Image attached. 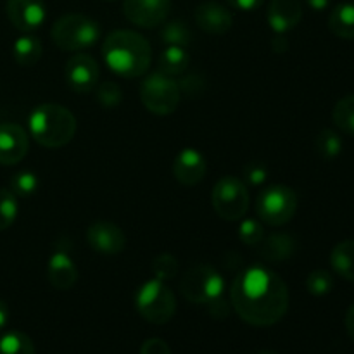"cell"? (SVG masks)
Masks as SVG:
<instances>
[{
  "instance_id": "d6986e66",
  "label": "cell",
  "mask_w": 354,
  "mask_h": 354,
  "mask_svg": "<svg viewBox=\"0 0 354 354\" xmlns=\"http://www.w3.org/2000/svg\"><path fill=\"white\" fill-rule=\"evenodd\" d=\"M296 241L289 234H272L259 242V254L272 263H282L292 258Z\"/></svg>"
},
{
  "instance_id": "3957f363",
  "label": "cell",
  "mask_w": 354,
  "mask_h": 354,
  "mask_svg": "<svg viewBox=\"0 0 354 354\" xmlns=\"http://www.w3.org/2000/svg\"><path fill=\"white\" fill-rule=\"evenodd\" d=\"M31 137L47 149H59L75 138L76 118L68 107L59 104H40L28 120Z\"/></svg>"
},
{
  "instance_id": "ab89813d",
  "label": "cell",
  "mask_w": 354,
  "mask_h": 354,
  "mask_svg": "<svg viewBox=\"0 0 354 354\" xmlns=\"http://www.w3.org/2000/svg\"><path fill=\"white\" fill-rule=\"evenodd\" d=\"M332 0H306L308 7L313 10H317V12H322V10L327 9L328 6H330Z\"/></svg>"
},
{
  "instance_id": "9c48e42d",
  "label": "cell",
  "mask_w": 354,
  "mask_h": 354,
  "mask_svg": "<svg viewBox=\"0 0 354 354\" xmlns=\"http://www.w3.org/2000/svg\"><path fill=\"white\" fill-rule=\"evenodd\" d=\"M211 203L218 216L225 221L242 220L249 209L248 187L237 176H221L213 187Z\"/></svg>"
},
{
  "instance_id": "52a82bcc",
  "label": "cell",
  "mask_w": 354,
  "mask_h": 354,
  "mask_svg": "<svg viewBox=\"0 0 354 354\" xmlns=\"http://www.w3.org/2000/svg\"><path fill=\"white\" fill-rule=\"evenodd\" d=\"M182 90L180 85L165 73L149 75L140 83V100L149 113L156 116H168L175 113L180 104Z\"/></svg>"
},
{
  "instance_id": "f546056e",
  "label": "cell",
  "mask_w": 354,
  "mask_h": 354,
  "mask_svg": "<svg viewBox=\"0 0 354 354\" xmlns=\"http://www.w3.org/2000/svg\"><path fill=\"white\" fill-rule=\"evenodd\" d=\"M40 180L33 171H19L10 178V192L16 197H30L38 190Z\"/></svg>"
},
{
  "instance_id": "7a4b0ae2",
  "label": "cell",
  "mask_w": 354,
  "mask_h": 354,
  "mask_svg": "<svg viewBox=\"0 0 354 354\" xmlns=\"http://www.w3.org/2000/svg\"><path fill=\"white\" fill-rule=\"evenodd\" d=\"M102 55L118 76L138 78L151 66V44L137 31L114 30L104 38Z\"/></svg>"
},
{
  "instance_id": "4dcf8cb0",
  "label": "cell",
  "mask_w": 354,
  "mask_h": 354,
  "mask_svg": "<svg viewBox=\"0 0 354 354\" xmlns=\"http://www.w3.org/2000/svg\"><path fill=\"white\" fill-rule=\"evenodd\" d=\"M95 99L106 109H114L123 100V90L116 82H104L97 85Z\"/></svg>"
},
{
  "instance_id": "484cf974",
  "label": "cell",
  "mask_w": 354,
  "mask_h": 354,
  "mask_svg": "<svg viewBox=\"0 0 354 354\" xmlns=\"http://www.w3.org/2000/svg\"><path fill=\"white\" fill-rule=\"evenodd\" d=\"M335 127L346 135L354 137V95H346L339 100L332 111Z\"/></svg>"
},
{
  "instance_id": "d4e9b609",
  "label": "cell",
  "mask_w": 354,
  "mask_h": 354,
  "mask_svg": "<svg viewBox=\"0 0 354 354\" xmlns=\"http://www.w3.org/2000/svg\"><path fill=\"white\" fill-rule=\"evenodd\" d=\"M342 149H344V142H342L341 135L334 130L325 128L315 138V151L318 152L320 158L327 159V161L339 158Z\"/></svg>"
},
{
  "instance_id": "44dd1931",
  "label": "cell",
  "mask_w": 354,
  "mask_h": 354,
  "mask_svg": "<svg viewBox=\"0 0 354 354\" xmlns=\"http://www.w3.org/2000/svg\"><path fill=\"white\" fill-rule=\"evenodd\" d=\"M332 270L348 282H354V241H342L330 252Z\"/></svg>"
},
{
  "instance_id": "8992f818",
  "label": "cell",
  "mask_w": 354,
  "mask_h": 354,
  "mask_svg": "<svg viewBox=\"0 0 354 354\" xmlns=\"http://www.w3.org/2000/svg\"><path fill=\"white\" fill-rule=\"evenodd\" d=\"M180 292L194 304H209L225 292V280L211 265H194L180 279Z\"/></svg>"
},
{
  "instance_id": "60d3db41",
  "label": "cell",
  "mask_w": 354,
  "mask_h": 354,
  "mask_svg": "<svg viewBox=\"0 0 354 354\" xmlns=\"http://www.w3.org/2000/svg\"><path fill=\"white\" fill-rule=\"evenodd\" d=\"M287 47H289V44H287V40L282 37V35H279V37L273 40V48H275L277 52H286Z\"/></svg>"
},
{
  "instance_id": "4316f807",
  "label": "cell",
  "mask_w": 354,
  "mask_h": 354,
  "mask_svg": "<svg viewBox=\"0 0 354 354\" xmlns=\"http://www.w3.org/2000/svg\"><path fill=\"white\" fill-rule=\"evenodd\" d=\"M0 354H35L33 341L23 332H6L0 337Z\"/></svg>"
},
{
  "instance_id": "4fadbf2b",
  "label": "cell",
  "mask_w": 354,
  "mask_h": 354,
  "mask_svg": "<svg viewBox=\"0 0 354 354\" xmlns=\"http://www.w3.org/2000/svg\"><path fill=\"white\" fill-rule=\"evenodd\" d=\"M86 242L93 251L100 254L114 256L120 254L127 245V237L118 225L111 221H95L86 230Z\"/></svg>"
},
{
  "instance_id": "ffe728a7",
  "label": "cell",
  "mask_w": 354,
  "mask_h": 354,
  "mask_svg": "<svg viewBox=\"0 0 354 354\" xmlns=\"http://www.w3.org/2000/svg\"><path fill=\"white\" fill-rule=\"evenodd\" d=\"M328 30L342 40H354V2H342L328 16Z\"/></svg>"
},
{
  "instance_id": "8fae6325",
  "label": "cell",
  "mask_w": 354,
  "mask_h": 354,
  "mask_svg": "<svg viewBox=\"0 0 354 354\" xmlns=\"http://www.w3.org/2000/svg\"><path fill=\"white\" fill-rule=\"evenodd\" d=\"M171 10V0H124L123 12L138 28H156L165 23Z\"/></svg>"
},
{
  "instance_id": "83f0119b",
  "label": "cell",
  "mask_w": 354,
  "mask_h": 354,
  "mask_svg": "<svg viewBox=\"0 0 354 354\" xmlns=\"http://www.w3.org/2000/svg\"><path fill=\"white\" fill-rule=\"evenodd\" d=\"M306 289L315 297L327 296L334 289V277L327 270H315L308 275Z\"/></svg>"
},
{
  "instance_id": "836d02e7",
  "label": "cell",
  "mask_w": 354,
  "mask_h": 354,
  "mask_svg": "<svg viewBox=\"0 0 354 354\" xmlns=\"http://www.w3.org/2000/svg\"><path fill=\"white\" fill-rule=\"evenodd\" d=\"M268 178V168L263 162H249L244 166V180L242 182L248 183L251 187H259L266 182Z\"/></svg>"
},
{
  "instance_id": "5bb4252c",
  "label": "cell",
  "mask_w": 354,
  "mask_h": 354,
  "mask_svg": "<svg viewBox=\"0 0 354 354\" xmlns=\"http://www.w3.org/2000/svg\"><path fill=\"white\" fill-rule=\"evenodd\" d=\"M30 149L24 128L16 123H0V165L12 166L23 161Z\"/></svg>"
},
{
  "instance_id": "f1b7e54d",
  "label": "cell",
  "mask_w": 354,
  "mask_h": 354,
  "mask_svg": "<svg viewBox=\"0 0 354 354\" xmlns=\"http://www.w3.org/2000/svg\"><path fill=\"white\" fill-rule=\"evenodd\" d=\"M19 206L17 197L10 190L0 189V232L7 230L16 221Z\"/></svg>"
},
{
  "instance_id": "74e56055",
  "label": "cell",
  "mask_w": 354,
  "mask_h": 354,
  "mask_svg": "<svg viewBox=\"0 0 354 354\" xmlns=\"http://www.w3.org/2000/svg\"><path fill=\"white\" fill-rule=\"evenodd\" d=\"M346 330H348L349 337L354 341V304L349 306L348 313H346Z\"/></svg>"
},
{
  "instance_id": "7bdbcfd3",
  "label": "cell",
  "mask_w": 354,
  "mask_h": 354,
  "mask_svg": "<svg viewBox=\"0 0 354 354\" xmlns=\"http://www.w3.org/2000/svg\"><path fill=\"white\" fill-rule=\"evenodd\" d=\"M111 2H113V0H111Z\"/></svg>"
},
{
  "instance_id": "e0dca14e",
  "label": "cell",
  "mask_w": 354,
  "mask_h": 354,
  "mask_svg": "<svg viewBox=\"0 0 354 354\" xmlns=\"http://www.w3.org/2000/svg\"><path fill=\"white\" fill-rule=\"evenodd\" d=\"M194 17H196L197 26L209 35H225L234 24V16L230 10L213 0L199 3L196 7Z\"/></svg>"
},
{
  "instance_id": "7402d4cb",
  "label": "cell",
  "mask_w": 354,
  "mask_h": 354,
  "mask_svg": "<svg viewBox=\"0 0 354 354\" xmlns=\"http://www.w3.org/2000/svg\"><path fill=\"white\" fill-rule=\"evenodd\" d=\"M41 50H44L41 41L33 35H23L12 45L14 61L23 66V68H30V66L37 64L41 57Z\"/></svg>"
},
{
  "instance_id": "1f68e13d",
  "label": "cell",
  "mask_w": 354,
  "mask_h": 354,
  "mask_svg": "<svg viewBox=\"0 0 354 354\" xmlns=\"http://www.w3.org/2000/svg\"><path fill=\"white\" fill-rule=\"evenodd\" d=\"M151 270L154 273V279L166 282V280H173L176 277V273H178V263H176L175 256L159 254L152 261Z\"/></svg>"
},
{
  "instance_id": "2e32d148",
  "label": "cell",
  "mask_w": 354,
  "mask_h": 354,
  "mask_svg": "<svg viewBox=\"0 0 354 354\" xmlns=\"http://www.w3.org/2000/svg\"><path fill=\"white\" fill-rule=\"evenodd\" d=\"M266 19L277 35L289 33L303 19L301 0H272L266 10Z\"/></svg>"
},
{
  "instance_id": "5b68a950",
  "label": "cell",
  "mask_w": 354,
  "mask_h": 354,
  "mask_svg": "<svg viewBox=\"0 0 354 354\" xmlns=\"http://www.w3.org/2000/svg\"><path fill=\"white\" fill-rule=\"evenodd\" d=\"M135 310L149 324L165 325L176 311L173 290L162 280L151 279L135 290Z\"/></svg>"
},
{
  "instance_id": "f35d334b",
  "label": "cell",
  "mask_w": 354,
  "mask_h": 354,
  "mask_svg": "<svg viewBox=\"0 0 354 354\" xmlns=\"http://www.w3.org/2000/svg\"><path fill=\"white\" fill-rule=\"evenodd\" d=\"M9 306L3 301H0V332L7 327L9 324Z\"/></svg>"
},
{
  "instance_id": "ac0fdd59",
  "label": "cell",
  "mask_w": 354,
  "mask_h": 354,
  "mask_svg": "<svg viewBox=\"0 0 354 354\" xmlns=\"http://www.w3.org/2000/svg\"><path fill=\"white\" fill-rule=\"evenodd\" d=\"M48 282L57 290H69L78 280V268L66 251H55L47 263Z\"/></svg>"
},
{
  "instance_id": "9a60e30c",
  "label": "cell",
  "mask_w": 354,
  "mask_h": 354,
  "mask_svg": "<svg viewBox=\"0 0 354 354\" xmlns=\"http://www.w3.org/2000/svg\"><path fill=\"white\" fill-rule=\"evenodd\" d=\"M206 171V158L197 149H182L173 161V176H175L176 182L185 187H194L203 182Z\"/></svg>"
},
{
  "instance_id": "ba28073f",
  "label": "cell",
  "mask_w": 354,
  "mask_h": 354,
  "mask_svg": "<svg viewBox=\"0 0 354 354\" xmlns=\"http://www.w3.org/2000/svg\"><path fill=\"white\" fill-rule=\"evenodd\" d=\"M297 211V196L290 187L272 185L259 192L256 199V213L263 223L270 227L287 225Z\"/></svg>"
},
{
  "instance_id": "30bf717a",
  "label": "cell",
  "mask_w": 354,
  "mask_h": 354,
  "mask_svg": "<svg viewBox=\"0 0 354 354\" xmlns=\"http://www.w3.org/2000/svg\"><path fill=\"white\" fill-rule=\"evenodd\" d=\"M100 69L95 59L85 52H76L64 66V80L69 88L76 93H88L97 86Z\"/></svg>"
},
{
  "instance_id": "d590c367",
  "label": "cell",
  "mask_w": 354,
  "mask_h": 354,
  "mask_svg": "<svg viewBox=\"0 0 354 354\" xmlns=\"http://www.w3.org/2000/svg\"><path fill=\"white\" fill-rule=\"evenodd\" d=\"M207 306V311H209L211 317L214 318H227L228 311H230V304H228V301L223 299V296L218 297V299L211 301L209 304H206Z\"/></svg>"
},
{
  "instance_id": "277c9868",
  "label": "cell",
  "mask_w": 354,
  "mask_h": 354,
  "mask_svg": "<svg viewBox=\"0 0 354 354\" xmlns=\"http://www.w3.org/2000/svg\"><path fill=\"white\" fill-rule=\"evenodd\" d=\"M50 37L61 50L78 52L95 45L100 38V26L85 14H64L52 24Z\"/></svg>"
},
{
  "instance_id": "b9f144b4",
  "label": "cell",
  "mask_w": 354,
  "mask_h": 354,
  "mask_svg": "<svg viewBox=\"0 0 354 354\" xmlns=\"http://www.w3.org/2000/svg\"><path fill=\"white\" fill-rule=\"evenodd\" d=\"M258 354H277L275 351H261V353H258Z\"/></svg>"
},
{
  "instance_id": "d6a6232c",
  "label": "cell",
  "mask_w": 354,
  "mask_h": 354,
  "mask_svg": "<svg viewBox=\"0 0 354 354\" xmlns=\"http://www.w3.org/2000/svg\"><path fill=\"white\" fill-rule=\"evenodd\" d=\"M265 237V228L258 220H242L241 227H239V239L244 242L245 245H258Z\"/></svg>"
},
{
  "instance_id": "e575fe53",
  "label": "cell",
  "mask_w": 354,
  "mask_h": 354,
  "mask_svg": "<svg viewBox=\"0 0 354 354\" xmlns=\"http://www.w3.org/2000/svg\"><path fill=\"white\" fill-rule=\"evenodd\" d=\"M140 354H171V349L166 344V341L159 337H152L142 344Z\"/></svg>"
},
{
  "instance_id": "8d00e7d4",
  "label": "cell",
  "mask_w": 354,
  "mask_h": 354,
  "mask_svg": "<svg viewBox=\"0 0 354 354\" xmlns=\"http://www.w3.org/2000/svg\"><path fill=\"white\" fill-rule=\"evenodd\" d=\"M228 6L234 9L242 10V12H252V10L259 9L265 3V0H227Z\"/></svg>"
},
{
  "instance_id": "603a6c76",
  "label": "cell",
  "mask_w": 354,
  "mask_h": 354,
  "mask_svg": "<svg viewBox=\"0 0 354 354\" xmlns=\"http://www.w3.org/2000/svg\"><path fill=\"white\" fill-rule=\"evenodd\" d=\"M159 71L168 76H178L187 71L190 64V57L183 47L168 45L159 55Z\"/></svg>"
},
{
  "instance_id": "cb8c5ba5",
  "label": "cell",
  "mask_w": 354,
  "mask_h": 354,
  "mask_svg": "<svg viewBox=\"0 0 354 354\" xmlns=\"http://www.w3.org/2000/svg\"><path fill=\"white\" fill-rule=\"evenodd\" d=\"M159 37H161V41L166 45V47H168V45H175V47L185 48L187 45H190L194 35H192V30H190L189 24H187L185 21L173 19L169 21V23H165Z\"/></svg>"
},
{
  "instance_id": "7c38bea8",
  "label": "cell",
  "mask_w": 354,
  "mask_h": 354,
  "mask_svg": "<svg viewBox=\"0 0 354 354\" xmlns=\"http://www.w3.org/2000/svg\"><path fill=\"white\" fill-rule=\"evenodd\" d=\"M6 10L12 26L24 33L38 30L47 19L44 0H7Z\"/></svg>"
},
{
  "instance_id": "6da1fadb",
  "label": "cell",
  "mask_w": 354,
  "mask_h": 354,
  "mask_svg": "<svg viewBox=\"0 0 354 354\" xmlns=\"http://www.w3.org/2000/svg\"><path fill=\"white\" fill-rule=\"evenodd\" d=\"M230 303L245 324L270 327L289 311V287L272 270L249 266L232 282Z\"/></svg>"
}]
</instances>
